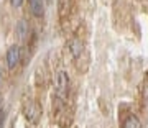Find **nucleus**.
<instances>
[{"mask_svg":"<svg viewBox=\"0 0 148 128\" xmlns=\"http://www.w3.org/2000/svg\"><path fill=\"white\" fill-rule=\"evenodd\" d=\"M2 108H3V97L0 95V112H2Z\"/></svg>","mask_w":148,"mask_h":128,"instance_id":"obj_10","label":"nucleus"},{"mask_svg":"<svg viewBox=\"0 0 148 128\" xmlns=\"http://www.w3.org/2000/svg\"><path fill=\"white\" fill-rule=\"evenodd\" d=\"M3 123H5V113L0 112V128H3Z\"/></svg>","mask_w":148,"mask_h":128,"instance_id":"obj_9","label":"nucleus"},{"mask_svg":"<svg viewBox=\"0 0 148 128\" xmlns=\"http://www.w3.org/2000/svg\"><path fill=\"white\" fill-rule=\"evenodd\" d=\"M28 33H30V28L25 21H20L18 25H16V35L20 36V39H25L28 36Z\"/></svg>","mask_w":148,"mask_h":128,"instance_id":"obj_7","label":"nucleus"},{"mask_svg":"<svg viewBox=\"0 0 148 128\" xmlns=\"http://www.w3.org/2000/svg\"><path fill=\"white\" fill-rule=\"evenodd\" d=\"M0 80H2V71H0Z\"/></svg>","mask_w":148,"mask_h":128,"instance_id":"obj_11","label":"nucleus"},{"mask_svg":"<svg viewBox=\"0 0 148 128\" xmlns=\"http://www.w3.org/2000/svg\"><path fill=\"white\" fill-rule=\"evenodd\" d=\"M56 89H58L56 91L58 92V97L59 99H64L69 91V79H68V76H66V72H59L56 76Z\"/></svg>","mask_w":148,"mask_h":128,"instance_id":"obj_1","label":"nucleus"},{"mask_svg":"<svg viewBox=\"0 0 148 128\" xmlns=\"http://www.w3.org/2000/svg\"><path fill=\"white\" fill-rule=\"evenodd\" d=\"M69 53L73 54V58L74 59H77L81 56V54H82V43L79 41V39H71V41H69Z\"/></svg>","mask_w":148,"mask_h":128,"instance_id":"obj_5","label":"nucleus"},{"mask_svg":"<svg viewBox=\"0 0 148 128\" xmlns=\"http://www.w3.org/2000/svg\"><path fill=\"white\" fill-rule=\"evenodd\" d=\"M28 5H30V12L35 16H43V13H45L43 0H28Z\"/></svg>","mask_w":148,"mask_h":128,"instance_id":"obj_4","label":"nucleus"},{"mask_svg":"<svg viewBox=\"0 0 148 128\" xmlns=\"http://www.w3.org/2000/svg\"><path fill=\"white\" fill-rule=\"evenodd\" d=\"M10 3H12V7H20L21 3H23V0H10Z\"/></svg>","mask_w":148,"mask_h":128,"instance_id":"obj_8","label":"nucleus"},{"mask_svg":"<svg viewBox=\"0 0 148 128\" xmlns=\"http://www.w3.org/2000/svg\"><path fill=\"white\" fill-rule=\"evenodd\" d=\"M18 63H20V46L13 44V46H10V49L7 51V66H8L10 69H13Z\"/></svg>","mask_w":148,"mask_h":128,"instance_id":"obj_3","label":"nucleus"},{"mask_svg":"<svg viewBox=\"0 0 148 128\" xmlns=\"http://www.w3.org/2000/svg\"><path fill=\"white\" fill-rule=\"evenodd\" d=\"M122 128H142V123L137 118V115H128L122 123Z\"/></svg>","mask_w":148,"mask_h":128,"instance_id":"obj_6","label":"nucleus"},{"mask_svg":"<svg viewBox=\"0 0 148 128\" xmlns=\"http://www.w3.org/2000/svg\"><path fill=\"white\" fill-rule=\"evenodd\" d=\"M23 113H25V117H27V120H30V122H38V118H40V108H38V105L35 103L33 100H28L25 105H23Z\"/></svg>","mask_w":148,"mask_h":128,"instance_id":"obj_2","label":"nucleus"}]
</instances>
